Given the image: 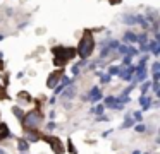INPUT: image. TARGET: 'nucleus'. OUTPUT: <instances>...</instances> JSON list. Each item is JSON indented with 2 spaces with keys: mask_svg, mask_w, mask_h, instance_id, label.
I'll use <instances>...</instances> for the list:
<instances>
[{
  "mask_svg": "<svg viewBox=\"0 0 160 154\" xmlns=\"http://www.w3.org/2000/svg\"><path fill=\"white\" fill-rule=\"evenodd\" d=\"M57 77H59L57 74H52V75L48 77V81H47V86H48V87H55V84H57Z\"/></svg>",
  "mask_w": 160,
  "mask_h": 154,
  "instance_id": "obj_10",
  "label": "nucleus"
},
{
  "mask_svg": "<svg viewBox=\"0 0 160 154\" xmlns=\"http://www.w3.org/2000/svg\"><path fill=\"white\" fill-rule=\"evenodd\" d=\"M93 46H95V41L93 38L90 36V34H84L83 38H81V43H79V48H78V55H79L81 58H88L91 55V51H93Z\"/></svg>",
  "mask_w": 160,
  "mask_h": 154,
  "instance_id": "obj_1",
  "label": "nucleus"
},
{
  "mask_svg": "<svg viewBox=\"0 0 160 154\" xmlns=\"http://www.w3.org/2000/svg\"><path fill=\"white\" fill-rule=\"evenodd\" d=\"M12 111H14V115L18 116V118H22V111L18 108V106H14V108H12Z\"/></svg>",
  "mask_w": 160,
  "mask_h": 154,
  "instance_id": "obj_20",
  "label": "nucleus"
},
{
  "mask_svg": "<svg viewBox=\"0 0 160 154\" xmlns=\"http://www.w3.org/2000/svg\"><path fill=\"white\" fill-rule=\"evenodd\" d=\"M115 103V98L114 96H108V98H105V106H108V108H112Z\"/></svg>",
  "mask_w": 160,
  "mask_h": 154,
  "instance_id": "obj_11",
  "label": "nucleus"
},
{
  "mask_svg": "<svg viewBox=\"0 0 160 154\" xmlns=\"http://www.w3.org/2000/svg\"><path fill=\"white\" fill-rule=\"evenodd\" d=\"M18 149L21 151V152H26V151L29 149V144H28V140H26V139H21V140H19V144H18Z\"/></svg>",
  "mask_w": 160,
  "mask_h": 154,
  "instance_id": "obj_8",
  "label": "nucleus"
},
{
  "mask_svg": "<svg viewBox=\"0 0 160 154\" xmlns=\"http://www.w3.org/2000/svg\"><path fill=\"white\" fill-rule=\"evenodd\" d=\"M110 48H108V46H103V50H102V53H100V57L102 58H105V57H108V55H110Z\"/></svg>",
  "mask_w": 160,
  "mask_h": 154,
  "instance_id": "obj_13",
  "label": "nucleus"
},
{
  "mask_svg": "<svg viewBox=\"0 0 160 154\" xmlns=\"http://www.w3.org/2000/svg\"><path fill=\"white\" fill-rule=\"evenodd\" d=\"M28 140H33V142H35V140H38V135H35V133H31V132H29Z\"/></svg>",
  "mask_w": 160,
  "mask_h": 154,
  "instance_id": "obj_24",
  "label": "nucleus"
},
{
  "mask_svg": "<svg viewBox=\"0 0 160 154\" xmlns=\"http://www.w3.org/2000/svg\"><path fill=\"white\" fill-rule=\"evenodd\" d=\"M95 122H108V118H107V116H102V115H100L97 120H95Z\"/></svg>",
  "mask_w": 160,
  "mask_h": 154,
  "instance_id": "obj_27",
  "label": "nucleus"
},
{
  "mask_svg": "<svg viewBox=\"0 0 160 154\" xmlns=\"http://www.w3.org/2000/svg\"><path fill=\"white\" fill-rule=\"evenodd\" d=\"M22 125H24V128H36V127L42 123V115H40L38 111H29L28 115L22 116Z\"/></svg>",
  "mask_w": 160,
  "mask_h": 154,
  "instance_id": "obj_2",
  "label": "nucleus"
},
{
  "mask_svg": "<svg viewBox=\"0 0 160 154\" xmlns=\"http://www.w3.org/2000/svg\"><path fill=\"white\" fill-rule=\"evenodd\" d=\"M128 53H129V57H136V55L139 53L138 50H136V48H132V46H129L128 48Z\"/></svg>",
  "mask_w": 160,
  "mask_h": 154,
  "instance_id": "obj_17",
  "label": "nucleus"
},
{
  "mask_svg": "<svg viewBox=\"0 0 160 154\" xmlns=\"http://www.w3.org/2000/svg\"><path fill=\"white\" fill-rule=\"evenodd\" d=\"M91 113H95V115H102V113H103V106H102V105H98L97 108H93V110H91Z\"/></svg>",
  "mask_w": 160,
  "mask_h": 154,
  "instance_id": "obj_14",
  "label": "nucleus"
},
{
  "mask_svg": "<svg viewBox=\"0 0 160 154\" xmlns=\"http://www.w3.org/2000/svg\"><path fill=\"white\" fill-rule=\"evenodd\" d=\"M117 72H119V67H110V68H108V74H110V75L117 74Z\"/></svg>",
  "mask_w": 160,
  "mask_h": 154,
  "instance_id": "obj_23",
  "label": "nucleus"
},
{
  "mask_svg": "<svg viewBox=\"0 0 160 154\" xmlns=\"http://www.w3.org/2000/svg\"><path fill=\"white\" fill-rule=\"evenodd\" d=\"M45 140H47L48 144H52V146H53V151H55V154H62V152H64V151L60 149L62 146H60V140H59V139H55V137H47Z\"/></svg>",
  "mask_w": 160,
  "mask_h": 154,
  "instance_id": "obj_3",
  "label": "nucleus"
},
{
  "mask_svg": "<svg viewBox=\"0 0 160 154\" xmlns=\"http://www.w3.org/2000/svg\"><path fill=\"white\" fill-rule=\"evenodd\" d=\"M72 74L74 75H79V67H72Z\"/></svg>",
  "mask_w": 160,
  "mask_h": 154,
  "instance_id": "obj_31",
  "label": "nucleus"
},
{
  "mask_svg": "<svg viewBox=\"0 0 160 154\" xmlns=\"http://www.w3.org/2000/svg\"><path fill=\"white\" fill-rule=\"evenodd\" d=\"M158 70H160V63L155 62V63H153V72H158Z\"/></svg>",
  "mask_w": 160,
  "mask_h": 154,
  "instance_id": "obj_29",
  "label": "nucleus"
},
{
  "mask_svg": "<svg viewBox=\"0 0 160 154\" xmlns=\"http://www.w3.org/2000/svg\"><path fill=\"white\" fill-rule=\"evenodd\" d=\"M158 79H160V74L158 72H153V82H158Z\"/></svg>",
  "mask_w": 160,
  "mask_h": 154,
  "instance_id": "obj_28",
  "label": "nucleus"
},
{
  "mask_svg": "<svg viewBox=\"0 0 160 154\" xmlns=\"http://www.w3.org/2000/svg\"><path fill=\"white\" fill-rule=\"evenodd\" d=\"M139 103H141V108H143V110H150V105H152V99H150V98H146V96L143 94L141 98H139Z\"/></svg>",
  "mask_w": 160,
  "mask_h": 154,
  "instance_id": "obj_6",
  "label": "nucleus"
},
{
  "mask_svg": "<svg viewBox=\"0 0 160 154\" xmlns=\"http://www.w3.org/2000/svg\"><path fill=\"white\" fill-rule=\"evenodd\" d=\"M72 82H74V79H67V77H64V81H62V84H60V86H62V87H66V86H71Z\"/></svg>",
  "mask_w": 160,
  "mask_h": 154,
  "instance_id": "obj_19",
  "label": "nucleus"
},
{
  "mask_svg": "<svg viewBox=\"0 0 160 154\" xmlns=\"http://www.w3.org/2000/svg\"><path fill=\"white\" fill-rule=\"evenodd\" d=\"M64 96H66V98H72V96H74V89L72 87L66 89V91H64Z\"/></svg>",
  "mask_w": 160,
  "mask_h": 154,
  "instance_id": "obj_18",
  "label": "nucleus"
},
{
  "mask_svg": "<svg viewBox=\"0 0 160 154\" xmlns=\"http://www.w3.org/2000/svg\"><path fill=\"white\" fill-rule=\"evenodd\" d=\"M138 41H139L141 44H146V33L139 34V36H138Z\"/></svg>",
  "mask_w": 160,
  "mask_h": 154,
  "instance_id": "obj_21",
  "label": "nucleus"
},
{
  "mask_svg": "<svg viewBox=\"0 0 160 154\" xmlns=\"http://www.w3.org/2000/svg\"><path fill=\"white\" fill-rule=\"evenodd\" d=\"M2 40H4V34H0V41H2Z\"/></svg>",
  "mask_w": 160,
  "mask_h": 154,
  "instance_id": "obj_33",
  "label": "nucleus"
},
{
  "mask_svg": "<svg viewBox=\"0 0 160 154\" xmlns=\"http://www.w3.org/2000/svg\"><path fill=\"white\" fill-rule=\"evenodd\" d=\"M88 98L91 99V101H98V99L102 98V94H100V89L95 86V87H91L90 89V92H88Z\"/></svg>",
  "mask_w": 160,
  "mask_h": 154,
  "instance_id": "obj_4",
  "label": "nucleus"
},
{
  "mask_svg": "<svg viewBox=\"0 0 160 154\" xmlns=\"http://www.w3.org/2000/svg\"><path fill=\"white\" fill-rule=\"evenodd\" d=\"M136 74H138V82H139V81H145V77H146L145 68H143V70H139V72H136Z\"/></svg>",
  "mask_w": 160,
  "mask_h": 154,
  "instance_id": "obj_16",
  "label": "nucleus"
},
{
  "mask_svg": "<svg viewBox=\"0 0 160 154\" xmlns=\"http://www.w3.org/2000/svg\"><path fill=\"white\" fill-rule=\"evenodd\" d=\"M117 50H119V53H121V55H128V46H124V44H119Z\"/></svg>",
  "mask_w": 160,
  "mask_h": 154,
  "instance_id": "obj_15",
  "label": "nucleus"
},
{
  "mask_svg": "<svg viewBox=\"0 0 160 154\" xmlns=\"http://www.w3.org/2000/svg\"><path fill=\"white\" fill-rule=\"evenodd\" d=\"M0 154H5V152H4V151H0Z\"/></svg>",
  "mask_w": 160,
  "mask_h": 154,
  "instance_id": "obj_34",
  "label": "nucleus"
},
{
  "mask_svg": "<svg viewBox=\"0 0 160 154\" xmlns=\"http://www.w3.org/2000/svg\"><path fill=\"white\" fill-rule=\"evenodd\" d=\"M124 41H128V43H136V41H138V36H136L134 33H126Z\"/></svg>",
  "mask_w": 160,
  "mask_h": 154,
  "instance_id": "obj_9",
  "label": "nucleus"
},
{
  "mask_svg": "<svg viewBox=\"0 0 160 154\" xmlns=\"http://www.w3.org/2000/svg\"><path fill=\"white\" fill-rule=\"evenodd\" d=\"M100 81H102V82H105V84H107V82H110V74H103Z\"/></svg>",
  "mask_w": 160,
  "mask_h": 154,
  "instance_id": "obj_22",
  "label": "nucleus"
},
{
  "mask_svg": "<svg viewBox=\"0 0 160 154\" xmlns=\"http://www.w3.org/2000/svg\"><path fill=\"white\" fill-rule=\"evenodd\" d=\"M132 116H134V118L138 120V122L141 120V113H139V111H134V113H132Z\"/></svg>",
  "mask_w": 160,
  "mask_h": 154,
  "instance_id": "obj_30",
  "label": "nucleus"
},
{
  "mask_svg": "<svg viewBox=\"0 0 160 154\" xmlns=\"http://www.w3.org/2000/svg\"><path fill=\"white\" fill-rule=\"evenodd\" d=\"M148 50H152V53L155 55V57H158V53H160V46H158V41H150L148 43Z\"/></svg>",
  "mask_w": 160,
  "mask_h": 154,
  "instance_id": "obj_5",
  "label": "nucleus"
},
{
  "mask_svg": "<svg viewBox=\"0 0 160 154\" xmlns=\"http://www.w3.org/2000/svg\"><path fill=\"white\" fill-rule=\"evenodd\" d=\"M47 127H48V130H52L53 127H55V123H53V122H50V123H48V125H47Z\"/></svg>",
  "mask_w": 160,
  "mask_h": 154,
  "instance_id": "obj_32",
  "label": "nucleus"
},
{
  "mask_svg": "<svg viewBox=\"0 0 160 154\" xmlns=\"http://www.w3.org/2000/svg\"><path fill=\"white\" fill-rule=\"evenodd\" d=\"M148 87H150V82H146V84H143V86H141V91H143V94H145V92L148 91Z\"/></svg>",
  "mask_w": 160,
  "mask_h": 154,
  "instance_id": "obj_25",
  "label": "nucleus"
},
{
  "mask_svg": "<svg viewBox=\"0 0 160 154\" xmlns=\"http://www.w3.org/2000/svg\"><path fill=\"white\" fill-rule=\"evenodd\" d=\"M124 22L128 24V26H134V24H138V22H136V16H132V14H126V16H124Z\"/></svg>",
  "mask_w": 160,
  "mask_h": 154,
  "instance_id": "obj_7",
  "label": "nucleus"
},
{
  "mask_svg": "<svg viewBox=\"0 0 160 154\" xmlns=\"http://www.w3.org/2000/svg\"><path fill=\"white\" fill-rule=\"evenodd\" d=\"M146 127L145 125H136V132H145Z\"/></svg>",
  "mask_w": 160,
  "mask_h": 154,
  "instance_id": "obj_26",
  "label": "nucleus"
},
{
  "mask_svg": "<svg viewBox=\"0 0 160 154\" xmlns=\"http://www.w3.org/2000/svg\"><path fill=\"white\" fill-rule=\"evenodd\" d=\"M132 123H134V120H131V116H128V118H126V122L122 123V128H129V127H132Z\"/></svg>",
  "mask_w": 160,
  "mask_h": 154,
  "instance_id": "obj_12",
  "label": "nucleus"
}]
</instances>
